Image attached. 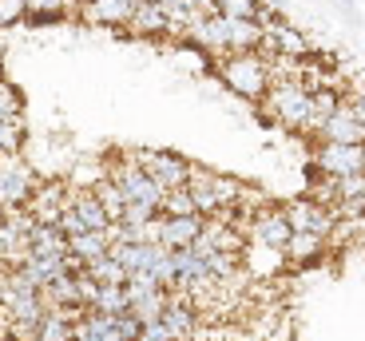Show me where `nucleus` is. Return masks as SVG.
<instances>
[{
    "label": "nucleus",
    "mask_w": 365,
    "mask_h": 341,
    "mask_svg": "<svg viewBox=\"0 0 365 341\" xmlns=\"http://www.w3.org/2000/svg\"><path fill=\"white\" fill-rule=\"evenodd\" d=\"M262 107L274 123L290 131H306L310 123V92L302 88V80H274L262 95Z\"/></svg>",
    "instance_id": "obj_1"
},
{
    "label": "nucleus",
    "mask_w": 365,
    "mask_h": 341,
    "mask_svg": "<svg viewBox=\"0 0 365 341\" xmlns=\"http://www.w3.org/2000/svg\"><path fill=\"white\" fill-rule=\"evenodd\" d=\"M219 75L235 95L242 100L262 103L266 88H270V72H266V60L258 52H242V56H222L219 60Z\"/></svg>",
    "instance_id": "obj_2"
},
{
    "label": "nucleus",
    "mask_w": 365,
    "mask_h": 341,
    "mask_svg": "<svg viewBox=\"0 0 365 341\" xmlns=\"http://www.w3.org/2000/svg\"><path fill=\"white\" fill-rule=\"evenodd\" d=\"M131 163H135L163 194L167 191H182V187H187V175H191V163L179 159V155H171V151H135Z\"/></svg>",
    "instance_id": "obj_3"
},
{
    "label": "nucleus",
    "mask_w": 365,
    "mask_h": 341,
    "mask_svg": "<svg viewBox=\"0 0 365 341\" xmlns=\"http://www.w3.org/2000/svg\"><path fill=\"white\" fill-rule=\"evenodd\" d=\"M36 175H32V167L24 163L20 155H4L0 159V211H24L32 191H36Z\"/></svg>",
    "instance_id": "obj_4"
},
{
    "label": "nucleus",
    "mask_w": 365,
    "mask_h": 341,
    "mask_svg": "<svg viewBox=\"0 0 365 341\" xmlns=\"http://www.w3.org/2000/svg\"><path fill=\"white\" fill-rule=\"evenodd\" d=\"M103 179H111V183H115V191L123 194V203H139V206H147V211H155V214H159V203H163V191H159V187L151 183V179H147L135 163H131V159L115 163V167H111V171H108Z\"/></svg>",
    "instance_id": "obj_5"
},
{
    "label": "nucleus",
    "mask_w": 365,
    "mask_h": 341,
    "mask_svg": "<svg viewBox=\"0 0 365 341\" xmlns=\"http://www.w3.org/2000/svg\"><path fill=\"white\" fill-rule=\"evenodd\" d=\"M314 167L326 179H346V175H365V143H318L314 151Z\"/></svg>",
    "instance_id": "obj_6"
},
{
    "label": "nucleus",
    "mask_w": 365,
    "mask_h": 341,
    "mask_svg": "<svg viewBox=\"0 0 365 341\" xmlns=\"http://www.w3.org/2000/svg\"><path fill=\"white\" fill-rule=\"evenodd\" d=\"M290 222H286L282 206H266V211H258L255 219H250V242H255L258 250H266V254H278L282 258L286 242H290Z\"/></svg>",
    "instance_id": "obj_7"
},
{
    "label": "nucleus",
    "mask_w": 365,
    "mask_h": 341,
    "mask_svg": "<svg viewBox=\"0 0 365 341\" xmlns=\"http://www.w3.org/2000/svg\"><path fill=\"white\" fill-rule=\"evenodd\" d=\"M282 214L294 234H318V238H329L334 222H338V214L329 211L326 203H310V199H294Z\"/></svg>",
    "instance_id": "obj_8"
},
{
    "label": "nucleus",
    "mask_w": 365,
    "mask_h": 341,
    "mask_svg": "<svg viewBox=\"0 0 365 341\" xmlns=\"http://www.w3.org/2000/svg\"><path fill=\"white\" fill-rule=\"evenodd\" d=\"M64 206H68V183H40L24 211L36 219V226H56L60 214H64Z\"/></svg>",
    "instance_id": "obj_9"
},
{
    "label": "nucleus",
    "mask_w": 365,
    "mask_h": 341,
    "mask_svg": "<svg viewBox=\"0 0 365 341\" xmlns=\"http://www.w3.org/2000/svg\"><path fill=\"white\" fill-rule=\"evenodd\" d=\"M318 139L322 143H341V147H349V143H365V131H361V123L354 120V111H349L346 100H341V107L318 127Z\"/></svg>",
    "instance_id": "obj_10"
},
{
    "label": "nucleus",
    "mask_w": 365,
    "mask_h": 341,
    "mask_svg": "<svg viewBox=\"0 0 365 341\" xmlns=\"http://www.w3.org/2000/svg\"><path fill=\"white\" fill-rule=\"evenodd\" d=\"M202 222H207V219H199V214H191V219H163L159 246H163V250H187L202 234Z\"/></svg>",
    "instance_id": "obj_11"
},
{
    "label": "nucleus",
    "mask_w": 365,
    "mask_h": 341,
    "mask_svg": "<svg viewBox=\"0 0 365 341\" xmlns=\"http://www.w3.org/2000/svg\"><path fill=\"white\" fill-rule=\"evenodd\" d=\"M68 206H72V214L83 222V231L88 234H100L103 226H108V219H103L100 203H96V194H91V187H80V191H68Z\"/></svg>",
    "instance_id": "obj_12"
},
{
    "label": "nucleus",
    "mask_w": 365,
    "mask_h": 341,
    "mask_svg": "<svg viewBox=\"0 0 365 341\" xmlns=\"http://www.w3.org/2000/svg\"><path fill=\"white\" fill-rule=\"evenodd\" d=\"M28 254L32 258H64L68 254V238L56 226H36L28 234Z\"/></svg>",
    "instance_id": "obj_13"
},
{
    "label": "nucleus",
    "mask_w": 365,
    "mask_h": 341,
    "mask_svg": "<svg viewBox=\"0 0 365 341\" xmlns=\"http://www.w3.org/2000/svg\"><path fill=\"white\" fill-rule=\"evenodd\" d=\"M128 28L147 36V32H163L167 20L159 12V0H131V16H128Z\"/></svg>",
    "instance_id": "obj_14"
},
{
    "label": "nucleus",
    "mask_w": 365,
    "mask_h": 341,
    "mask_svg": "<svg viewBox=\"0 0 365 341\" xmlns=\"http://www.w3.org/2000/svg\"><path fill=\"white\" fill-rule=\"evenodd\" d=\"M83 16L91 24H128L131 0H91V4H83Z\"/></svg>",
    "instance_id": "obj_15"
},
{
    "label": "nucleus",
    "mask_w": 365,
    "mask_h": 341,
    "mask_svg": "<svg viewBox=\"0 0 365 341\" xmlns=\"http://www.w3.org/2000/svg\"><path fill=\"white\" fill-rule=\"evenodd\" d=\"M341 100H346V95H341L338 88H322V92H310V123H306V131H314V135H318V127L341 107Z\"/></svg>",
    "instance_id": "obj_16"
},
{
    "label": "nucleus",
    "mask_w": 365,
    "mask_h": 341,
    "mask_svg": "<svg viewBox=\"0 0 365 341\" xmlns=\"http://www.w3.org/2000/svg\"><path fill=\"white\" fill-rule=\"evenodd\" d=\"M128 290L123 286H100V294H96V302L88 305L91 314H103V318H119V314H128Z\"/></svg>",
    "instance_id": "obj_17"
},
{
    "label": "nucleus",
    "mask_w": 365,
    "mask_h": 341,
    "mask_svg": "<svg viewBox=\"0 0 365 341\" xmlns=\"http://www.w3.org/2000/svg\"><path fill=\"white\" fill-rule=\"evenodd\" d=\"M83 274H88L96 286H123V282H128V270L119 266L111 254H103V258L88 262V266H83Z\"/></svg>",
    "instance_id": "obj_18"
},
{
    "label": "nucleus",
    "mask_w": 365,
    "mask_h": 341,
    "mask_svg": "<svg viewBox=\"0 0 365 341\" xmlns=\"http://www.w3.org/2000/svg\"><path fill=\"white\" fill-rule=\"evenodd\" d=\"M91 194H96V203H100L103 219L119 222V214H123V194L115 191V183H111V179H96V183H91Z\"/></svg>",
    "instance_id": "obj_19"
},
{
    "label": "nucleus",
    "mask_w": 365,
    "mask_h": 341,
    "mask_svg": "<svg viewBox=\"0 0 365 341\" xmlns=\"http://www.w3.org/2000/svg\"><path fill=\"white\" fill-rule=\"evenodd\" d=\"M163 310H167V294H163V290H159V294H147V298H131V305H128V314L135 318L139 325L159 322V318H163Z\"/></svg>",
    "instance_id": "obj_20"
},
{
    "label": "nucleus",
    "mask_w": 365,
    "mask_h": 341,
    "mask_svg": "<svg viewBox=\"0 0 365 341\" xmlns=\"http://www.w3.org/2000/svg\"><path fill=\"white\" fill-rule=\"evenodd\" d=\"M68 254L88 266V262H96V258L108 254V242H103L100 234H76V238H68Z\"/></svg>",
    "instance_id": "obj_21"
},
{
    "label": "nucleus",
    "mask_w": 365,
    "mask_h": 341,
    "mask_svg": "<svg viewBox=\"0 0 365 341\" xmlns=\"http://www.w3.org/2000/svg\"><path fill=\"white\" fill-rule=\"evenodd\" d=\"M322 246H326V238H318V234H290V242H286V250H282V258L286 262H306V258H314Z\"/></svg>",
    "instance_id": "obj_22"
},
{
    "label": "nucleus",
    "mask_w": 365,
    "mask_h": 341,
    "mask_svg": "<svg viewBox=\"0 0 365 341\" xmlns=\"http://www.w3.org/2000/svg\"><path fill=\"white\" fill-rule=\"evenodd\" d=\"M0 123H24V100L4 75H0Z\"/></svg>",
    "instance_id": "obj_23"
},
{
    "label": "nucleus",
    "mask_w": 365,
    "mask_h": 341,
    "mask_svg": "<svg viewBox=\"0 0 365 341\" xmlns=\"http://www.w3.org/2000/svg\"><path fill=\"white\" fill-rule=\"evenodd\" d=\"M195 214V203L191 194H187V187L182 191H167L163 203H159V219H191Z\"/></svg>",
    "instance_id": "obj_24"
},
{
    "label": "nucleus",
    "mask_w": 365,
    "mask_h": 341,
    "mask_svg": "<svg viewBox=\"0 0 365 341\" xmlns=\"http://www.w3.org/2000/svg\"><path fill=\"white\" fill-rule=\"evenodd\" d=\"M36 341H72V322H64L56 310H48L36 325Z\"/></svg>",
    "instance_id": "obj_25"
},
{
    "label": "nucleus",
    "mask_w": 365,
    "mask_h": 341,
    "mask_svg": "<svg viewBox=\"0 0 365 341\" xmlns=\"http://www.w3.org/2000/svg\"><path fill=\"white\" fill-rule=\"evenodd\" d=\"M159 214L155 211H147V206L139 203H123V214H119V226H131V231H143L147 222H155Z\"/></svg>",
    "instance_id": "obj_26"
},
{
    "label": "nucleus",
    "mask_w": 365,
    "mask_h": 341,
    "mask_svg": "<svg viewBox=\"0 0 365 341\" xmlns=\"http://www.w3.org/2000/svg\"><path fill=\"white\" fill-rule=\"evenodd\" d=\"M20 143H24V123H0V159L20 155Z\"/></svg>",
    "instance_id": "obj_27"
},
{
    "label": "nucleus",
    "mask_w": 365,
    "mask_h": 341,
    "mask_svg": "<svg viewBox=\"0 0 365 341\" xmlns=\"http://www.w3.org/2000/svg\"><path fill=\"white\" fill-rule=\"evenodd\" d=\"M24 12H28L24 0H0V24H16Z\"/></svg>",
    "instance_id": "obj_28"
},
{
    "label": "nucleus",
    "mask_w": 365,
    "mask_h": 341,
    "mask_svg": "<svg viewBox=\"0 0 365 341\" xmlns=\"http://www.w3.org/2000/svg\"><path fill=\"white\" fill-rule=\"evenodd\" d=\"M349 103V111H354V120L361 123V131H365V92L357 95V100H346Z\"/></svg>",
    "instance_id": "obj_29"
}]
</instances>
